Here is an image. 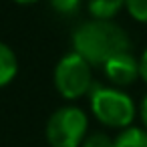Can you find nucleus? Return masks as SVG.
I'll return each instance as SVG.
<instances>
[{"label":"nucleus","mask_w":147,"mask_h":147,"mask_svg":"<svg viewBox=\"0 0 147 147\" xmlns=\"http://www.w3.org/2000/svg\"><path fill=\"white\" fill-rule=\"evenodd\" d=\"M91 111L99 123L121 131L131 127L137 115L135 101L125 91L117 87H103V85H95L91 89Z\"/></svg>","instance_id":"nucleus-2"},{"label":"nucleus","mask_w":147,"mask_h":147,"mask_svg":"<svg viewBox=\"0 0 147 147\" xmlns=\"http://www.w3.org/2000/svg\"><path fill=\"white\" fill-rule=\"evenodd\" d=\"M127 32L113 20H89L73 32L75 53L91 67H103L111 57L129 51Z\"/></svg>","instance_id":"nucleus-1"},{"label":"nucleus","mask_w":147,"mask_h":147,"mask_svg":"<svg viewBox=\"0 0 147 147\" xmlns=\"http://www.w3.org/2000/svg\"><path fill=\"white\" fill-rule=\"evenodd\" d=\"M139 79H143V83H147V49L139 57Z\"/></svg>","instance_id":"nucleus-12"},{"label":"nucleus","mask_w":147,"mask_h":147,"mask_svg":"<svg viewBox=\"0 0 147 147\" xmlns=\"http://www.w3.org/2000/svg\"><path fill=\"white\" fill-rule=\"evenodd\" d=\"M89 117L79 107L57 109L47 123V139L53 147H79L87 137Z\"/></svg>","instance_id":"nucleus-3"},{"label":"nucleus","mask_w":147,"mask_h":147,"mask_svg":"<svg viewBox=\"0 0 147 147\" xmlns=\"http://www.w3.org/2000/svg\"><path fill=\"white\" fill-rule=\"evenodd\" d=\"M83 147H113V139L107 133L97 131V133H91V135L85 137Z\"/></svg>","instance_id":"nucleus-10"},{"label":"nucleus","mask_w":147,"mask_h":147,"mask_svg":"<svg viewBox=\"0 0 147 147\" xmlns=\"http://www.w3.org/2000/svg\"><path fill=\"white\" fill-rule=\"evenodd\" d=\"M123 4L133 20L147 24V0H123Z\"/></svg>","instance_id":"nucleus-9"},{"label":"nucleus","mask_w":147,"mask_h":147,"mask_svg":"<svg viewBox=\"0 0 147 147\" xmlns=\"http://www.w3.org/2000/svg\"><path fill=\"white\" fill-rule=\"evenodd\" d=\"M121 8H125L123 0H89V12L93 20H113Z\"/></svg>","instance_id":"nucleus-6"},{"label":"nucleus","mask_w":147,"mask_h":147,"mask_svg":"<svg viewBox=\"0 0 147 147\" xmlns=\"http://www.w3.org/2000/svg\"><path fill=\"white\" fill-rule=\"evenodd\" d=\"M139 117H141V123H143V129L147 131V95L141 99V105H139Z\"/></svg>","instance_id":"nucleus-13"},{"label":"nucleus","mask_w":147,"mask_h":147,"mask_svg":"<svg viewBox=\"0 0 147 147\" xmlns=\"http://www.w3.org/2000/svg\"><path fill=\"white\" fill-rule=\"evenodd\" d=\"M103 71L107 75V79L119 89V87H129L139 79V59H135L129 51L119 53L115 57H111L105 65Z\"/></svg>","instance_id":"nucleus-5"},{"label":"nucleus","mask_w":147,"mask_h":147,"mask_svg":"<svg viewBox=\"0 0 147 147\" xmlns=\"http://www.w3.org/2000/svg\"><path fill=\"white\" fill-rule=\"evenodd\" d=\"M55 87L65 99H79L93 89L91 65L75 51L65 55L55 67Z\"/></svg>","instance_id":"nucleus-4"},{"label":"nucleus","mask_w":147,"mask_h":147,"mask_svg":"<svg viewBox=\"0 0 147 147\" xmlns=\"http://www.w3.org/2000/svg\"><path fill=\"white\" fill-rule=\"evenodd\" d=\"M51 6L59 14H73V12L79 10L81 0H51Z\"/></svg>","instance_id":"nucleus-11"},{"label":"nucleus","mask_w":147,"mask_h":147,"mask_svg":"<svg viewBox=\"0 0 147 147\" xmlns=\"http://www.w3.org/2000/svg\"><path fill=\"white\" fill-rule=\"evenodd\" d=\"M14 2H18V4H34L36 0H14Z\"/></svg>","instance_id":"nucleus-14"},{"label":"nucleus","mask_w":147,"mask_h":147,"mask_svg":"<svg viewBox=\"0 0 147 147\" xmlns=\"http://www.w3.org/2000/svg\"><path fill=\"white\" fill-rule=\"evenodd\" d=\"M18 71V61L16 55L12 53L10 47H6L4 42H0V87L8 85Z\"/></svg>","instance_id":"nucleus-7"},{"label":"nucleus","mask_w":147,"mask_h":147,"mask_svg":"<svg viewBox=\"0 0 147 147\" xmlns=\"http://www.w3.org/2000/svg\"><path fill=\"white\" fill-rule=\"evenodd\" d=\"M113 147H147V131L143 127H127L113 139Z\"/></svg>","instance_id":"nucleus-8"}]
</instances>
